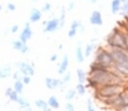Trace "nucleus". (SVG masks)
<instances>
[{"instance_id":"obj_29","label":"nucleus","mask_w":128,"mask_h":111,"mask_svg":"<svg viewBox=\"0 0 128 111\" xmlns=\"http://www.w3.org/2000/svg\"><path fill=\"white\" fill-rule=\"evenodd\" d=\"M19 97H20V95H19V93H17L16 91H13V93L10 95L9 100H10V101H13V102H18V100H19Z\"/></svg>"},{"instance_id":"obj_5","label":"nucleus","mask_w":128,"mask_h":111,"mask_svg":"<svg viewBox=\"0 0 128 111\" xmlns=\"http://www.w3.org/2000/svg\"><path fill=\"white\" fill-rule=\"evenodd\" d=\"M18 70L22 73L23 75H28V77H32L35 75V65L31 64L28 61H19L16 64Z\"/></svg>"},{"instance_id":"obj_48","label":"nucleus","mask_w":128,"mask_h":111,"mask_svg":"<svg viewBox=\"0 0 128 111\" xmlns=\"http://www.w3.org/2000/svg\"><path fill=\"white\" fill-rule=\"evenodd\" d=\"M127 90H128V87H127Z\"/></svg>"},{"instance_id":"obj_20","label":"nucleus","mask_w":128,"mask_h":111,"mask_svg":"<svg viewBox=\"0 0 128 111\" xmlns=\"http://www.w3.org/2000/svg\"><path fill=\"white\" fill-rule=\"evenodd\" d=\"M48 104H49V106L52 109V110H56V109H59L60 107V104H59V101H58V98L55 97V96H50L49 97V100H48Z\"/></svg>"},{"instance_id":"obj_10","label":"nucleus","mask_w":128,"mask_h":111,"mask_svg":"<svg viewBox=\"0 0 128 111\" xmlns=\"http://www.w3.org/2000/svg\"><path fill=\"white\" fill-rule=\"evenodd\" d=\"M32 35H34V32H32L31 27H24V28L22 29V32H20L19 40L22 41V42H24V43H27V41H28V40H31Z\"/></svg>"},{"instance_id":"obj_39","label":"nucleus","mask_w":128,"mask_h":111,"mask_svg":"<svg viewBox=\"0 0 128 111\" xmlns=\"http://www.w3.org/2000/svg\"><path fill=\"white\" fill-rule=\"evenodd\" d=\"M18 29H19V27H18L17 24H14L12 28H10V32H12V33H16V32H18Z\"/></svg>"},{"instance_id":"obj_15","label":"nucleus","mask_w":128,"mask_h":111,"mask_svg":"<svg viewBox=\"0 0 128 111\" xmlns=\"http://www.w3.org/2000/svg\"><path fill=\"white\" fill-rule=\"evenodd\" d=\"M35 106L37 107V109H40L41 111H51L52 109L49 106V104H48V101H44V100H36L35 101Z\"/></svg>"},{"instance_id":"obj_35","label":"nucleus","mask_w":128,"mask_h":111,"mask_svg":"<svg viewBox=\"0 0 128 111\" xmlns=\"http://www.w3.org/2000/svg\"><path fill=\"white\" fill-rule=\"evenodd\" d=\"M13 91H14V90H13V87H9V88H6V90H5V96L9 98V97H10V95L13 93Z\"/></svg>"},{"instance_id":"obj_27","label":"nucleus","mask_w":128,"mask_h":111,"mask_svg":"<svg viewBox=\"0 0 128 111\" xmlns=\"http://www.w3.org/2000/svg\"><path fill=\"white\" fill-rule=\"evenodd\" d=\"M81 24H82V22H81L80 19H74V20L72 22V24H70V29H76V31H78V28H80Z\"/></svg>"},{"instance_id":"obj_50","label":"nucleus","mask_w":128,"mask_h":111,"mask_svg":"<svg viewBox=\"0 0 128 111\" xmlns=\"http://www.w3.org/2000/svg\"><path fill=\"white\" fill-rule=\"evenodd\" d=\"M127 1H128V0H127Z\"/></svg>"},{"instance_id":"obj_19","label":"nucleus","mask_w":128,"mask_h":111,"mask_svg":"<svg viewBox=\"0 0 128 111\" xmlns=\"http://www.w3.org/2000/svg\"><path fill=\"white\" fill-rule=\"evenodd\" d=\"M13 90H14L17 93L22 95L23 91H24V84H23V82H22V81H14V83H13Z\"/></svg>"},{"instance_id":"obj_36","label":"nucleus","mask_w":128,"mask_h":111,"mask_svg":"<svg viewBox=\"0 0 128 111\" xmlns=\"http://www.w3.org/2000/svg\"><path fill=\"white\" fill-rule=\"evenodd\" d=\"M6 8H8L9 12H14V10H16V4H13V3H9V4L6 5Z\"/></svg>"},{"instance_id":"obj_43","label":"nucleus","mask_w":128,"mask_h":111,"mask_svg":"<svg viewBox=\"0 0 128 111\" xmlns=\"http://www.w3.org/2000/svg\"><path fill=\"white\" fill-rule=\"evenodd\" d=\"M23 111H32V110H31V106H30V107H26V109H23Z\"/></svg>"},{"instance_id":"obj_46","label":"nucleus","mask_w":128,"mask_h":111,"mask_svg":"<svg viewBox=\"0 0 128 111\" xmlns=\"http://www.w3.org/2000/svg\"><path fill=\"white\" fill-rule=\"evenodd\" d=\"M127 87H128V79H127Z\"/></svg>"},{"instance_id":"obj_32","label":"nucleus","mask_w":128,"mask_h":111,"mask_svg":"<svg viewBox=\"0 0 128 111\" xmlns=\"http://www.w3.org/2000/svg\"><path fill=\"white\" fill-rule=\"evenodd\" d=\"M87 111H96V109L92 104V100H87Z\"/></svg>"},{"instance_id":"obj_3","label":"nucleus","mask_w":128,"mask_h":111,"mask_svg":"<svg viewBox=\"0 0 128 111\" xmlns=\"http://www.w3.org/2000/svg\"><path fill=\"white\" fill-rule=\"evenodd\" d=\"M94 61H98L105 66H108V68H113L114 66V59L112 56V52L110 50L105 49V47H98Z\"/></svg>"},{"instance_id":"obj_7","label":"nucleus","mask_w":128,"mask_h":111,"mask_svg":"<svg viewBox=\"0 0 128 111\" xmlns=\"http://www.w3.org/2000/svg\"><path fill=\"white\" fill-rule=\"evenodd\" d=\"M90 23L92 26H102L104 19H102V14L100 10H94L90 15Z\"/></svg>"},{"instance_id":"obj_17","label":"nucleus","mask_w":128,"mask_h":111,"mask_svg":"<svg viewBox=\"0 0 128 111\" xmlns=\"http://www.w3.org/2000/svg\"><path fill=\"white\" fill-rule=\"evenodd\" d=\"M122 9V0H112V13L118 14Z\"/></svg>"},{"instance_id":"obj_23","label":"nucleus","mask_w":128,"mask_h":111,"mask_svg":"<svg viewBox=\"0 0 128 111\" xmlns=\"http://www.w3.org/2000/svg\"><path fill=\"white\" fill-rule=\"evenodd\" d=\"M120 14L124 18H128V1L127 0H122V9H120Z\"/></svg>"},{"instance_id":"obj_41","label":"nucleus","mask_w":128,"mask_h":111,"mask_svg":"<svg viewBox=\"0 0 128 111\" xmlns=\"http://www.w3.org/2000/svg\"><path fill=\"white\" fill-rule=\"evenodd\" d=\"M73 8H74V3L70 1V3L68 4V8H67V9H68V10H73Z\"/></svg>"},{"instance_id":"obj_25","label":"nucleus","mask_w":128,"mask_h":111,"mask_svg":"<svg viewBox=\"0 0 128 111\" xmlns=\"http://www.w3.org/2000/svg\"><path fill=\"white\" fill-rule=\"evenodd\" d=\"M18 105H19V107L20 109H26V107H30L31 105H30V102H28V100L27 98H24V97H19V100H18V102H17Z\"/></svg>"},{"instance_id":"obj_22","label":"nucleus","mask_w":128,"mask_h":111,"mask_svg":"<svg viewBox=\"0 0 128 111\" xmlns=\"http://www.w3.org/2000/svg\"><path fill=\"white\" fill-rule=\"evenodd\" d=\"M70 79H72V74L67 72L66 74L63 75V79H62V83H60V87H59V88H62V90H63V88L66 87L69 82H70Z\"/></svg>"},{"instance_id":"obj_45","label":"nucleus","mask_w":128,"mask_h":111,"mask_svg":"<svg viewBox=\"0 0 128 111\" xmlns=\"http://www.w3.org/2000/svg\"><path fill=\"white\" fill-rule=\"evenodd\" d=\"M90 3H92V4H96V3H98V0H90Z\"/></svg>"},{"instance_id":"obj_30","label":"nucleus","mask_w":128,"mask_h":111,"mask_svg":"<svg viewBox=\"0 0 128 111\" xmlns=\"http://www.w3.org/2000/svg\"><path fill=\"white\" fill-rule=\"evenodd\" d=\"M50 9H51V4L50 3H45L44 5H42V8H41V12L42 13H48V12H50Z\"/></svg>"},{"instance_id":"obj_14","label":"nucleus","mask_w":128,"mask_h":111,"mask_svg":"<svg viewBox=\"0 0 128 111\" xmlns=\"http://www.w3.org/2000/svg\"><path fill=\"white\" fill-rule=\"evenodd\" d=\"M12 75V66L10 65H4L0 68V79H6Z\"/></svg>"},{"instance_id":"obj_37","label":"nucleus","mask_w":128,"mask_h":111,"mask_svg":"<svg viewBox=\"0 0 128 111\" xmlns=\"http://www.w3.org/2000/svg\"><path fill=\"white\" fill-rule=\"evenodd\" d=\"M19 52H20V54H27V52H28V46H27V43H24L23 47L20 49V51H19Z\"/></svg>"},{"instance_id":"obj_38","label":"nucleus","mask_w":128,"mask_h":111,"mask_svg":"<svg viewBox=\"0 0 128 111\" xmlns=\"http://www.w3.org/2000/svg\"><path fill=\"white\" fill-rule=\"evenodd\" d=\"M56 60H58V55H56V54H52L51 56H50V61H51V63H55Z\"/></svg>"},{"instance_id":"obj_18","label":"nucleus","mask_w":128,"mask_h":111,"mask_svg":"<svg viewBox=\"0 0 128 111\" xmlns=\"http://www.w3.org/2000/svg\"><path fill=\"white\" fill-rule=\"evenodd\" d=\"M77 79H78V83H82V84H86V81H87V74L84 73L83 69H77Z\"/></svg>"},{"instance_id":"obj_34","label":"nucleus","mask_w":128,"mask_h":111,"mask_svg":"<svg viewBox=\"0 0 128 111\" xmlns=\"http://www.w3.org/2000/svg\"><path fill=\"white\" fill-rule=\"evenodd\" d=\"M22 82H23L24 86H26V84H30V83H31V77H28V75H23Z\"/></svg>"},{"instance_id":"obj_11","label":"nucleus","mask_w":128,"mask_h":111,"mask_svg":"<svg viewBox=\"0 0 128 111\" xmlns=\"http://www.w3.org/2000/svg\"><path fill=\"white\" fill-rule=\"evenodd\" d=\"M95 50H98V45H96V40L94 38L90 43H87L86 47H84V50H83V52H84V58L91 56V54H92Z\"/></svg>"},{"instance_id":"obj_21","label":"nucleus","mask_w":128,"mask_h":111,"mask_svg":"<svg viewBox=\"0 0 128 111\" xmlns=\"http://www.w3.org/2000/svg\"><path fill=\"white\" fill-rule=\"evenodd\" d=\"M74 90L77 91V95H78V96H84V95H86V91H87V87H86V84L77 83V86H76V88H74Z\"/></svg>"},{"instance_id":"obj_13","label":"nucleus","mask_w":128,"mask_h":111,"mask_svg":"<svg viewBox=\"0 0 128 111\" xmlns=\"http://www.w3.org/2000/svg\"><path fill=\"white\" fill-rule=\"evenodd\" d=\"M112 68H108V66H105L98 61H92L90 64V72H105V70H109Z\"/></svg>"},{"instance_id":"obj_40","label":"nucleus","mask_w":128,"mask_h":111,"mask_svg":"<svg viewBox=\"0 0 128 111\" xmlns=\"http://www.w3.org/2000/svg\"><path fill=\"white\" fill-rule=\"evenodd\" d=\"M116 111H128V105H124V106H122L120 109H118Z\"/></svg>"},{"instance_id":"obj_44","label":"nucleus","mask_w":128,"mask_h":111,"mask_svg":"<svg viewBox=\"0 0 128 111\" xmlns=\"http://www.w3.org/2000/svg\"><path fill=\"white\" fill-rule=\"evenodd\" d=\"M30 23H31V22H26V23H24V27H30Z\"/></svg>"},{"instance_id":"obj_6","label":"nucleus","mask_w":128,"mask_h":111,"mask_svg":"<svg viewBox=\"0 0 128 111\" xmlns=\"http://www.w3.org/2000/svg\"><path fill=\"white\" fill-rule=\"evenodd\" d=\"M59 28H60V26H59V18H51V19L44 22V32L45 33L55 32Z\"/></svg>"},{"instance_id":"obj_1","label":"nucleus","mask_w":128,"mask_h":111,"mask_svg":"<svg viewBox=\"0 0 128 111\" xmlns=\"http://www.w3.org/2000/svg\"><path fill=\"white\" fill-rule=\"evenodd\" d=\"M127 42H128V35L122 31L119 27L113 28V31L109 33L105 38V45L110 49H124L127 47Z\"/></svg>"},{"instance_id":"obj_42","label":"nucleus","mask_w":128,"mask_h":111,"mask_svg":"<svg viewBox=\"0 0 128 111\" xmlns=\"http://www.w3.org/2000/svg\"><path fill=\"white\" fill-rule=\"evenodd\" d=\"M78 32H81V33H83V32H84V26H83V24H81V26H80Z\"/></svg>"},{"instance_id":"obj_8","label":"nucleus","mask_w":128,"mask_h":111,"mask_svg":"<svg viewBox=\"0 0 128 111\" xmlns=\"http://www.w3.org/2000/svg\"><path fill=\"white\" fill-rule=\"evenodd\" d=\"M68 65H69V56L66 54L63 56V60L60 61V64H59V68H58V73L60 74V75H64L67 73V70H68Z\"/></svg>"},{"instance_id":"obj_49","label":"nucleus","mask_w":128,"mask_h":111,"mask_svg":"<svg viewBox=\"0 0 128 111\" xmlns=\"http://www.w3.org/2000/svg\"><path fill=\"white\" fill-rule=\"evenodd\" d=\"M88 1H90V0H88Z\"/></svg>"},{"instance_id":"obj_31","label":"nucleus","mask_w":128,"mask_h":111,"mask_svg":"<svg viewBox=\"0 0 128 111\" xmlns=\"http://www.w3.org/2000/svg\"><path fill=\"white\" fill-rule=\"evenodd\" d=\"M13 77H14V79H16V81H22V78H23V74L20 73L19 70H16V72L13 73Z\"/></svg>"},{"instance_id":"obj_47","label":"nucleus","mask_w":128,"mask_h":111,"mask_svg":"<svg viewBox=\"0 0 128 111\" xmlns=\"http://www.w3.org/2000/svg\"><path fill=\"white\" fill-rule=\"evenodd\" d=\"M2 8H3V6H2V5H0V10H2Z\"/></svg>"},{"instance_id":"obj_28","label":"nucleus","mask_w":128,"mask_h":111,"mask_svg":"<svg viewBox=\"0 0 128 111\" xmlns=\"http://www.w3.org/2000/svg\"><path fill=\"white\" fill-rule=\"evenodd\" d=\"M120 97H122V100H123L124 105H128V90H127V88L120 93Z\"/></svg>"},{"instance_id":"obj_16","label":"nucleus","mask_w":128,"mask_h":111,"mask_svg":"<svg viewBox=\"0 0 128 111\" xmlns=\"http://www.w3.org/2000/svg\"><path fill=\"white\" fill-rule=\"evenodd\" d=\"M76 59L78 63H83L84 61V52H83V49H82V43L78 42V46L76 49Z\"/></svg>"},{"instance_id":"obj_26","label":"nucleus","mask_w":128,"mask_h":111,"mask_svg":"<svg viewBox=\"0 0 128 111\" xmlns=\"http://www.w3.org/2000/svg\"><path fill=\"white\" fill-rule=\"evenodd\" d=\"M23 45H24V42H22L20 40H16V41H13V42H12L13 49H14V50H18V51H20V49L23 47Z\"/></svg>"},{"instance_id":"obj_24","label":"nucleus","mask_w":128,"mask_h":111,"mask_svg":"<svg viewBox=\"0 0 128 111\" xmlns=\"http://www.w3.org/2000/svg\"><path fill=\"white\" fill-rule=\"evenodd\" d=\"M77 96V91L76 90H68L67 92H66V100L68 102H70L72 100H74V97Z\"/></svg>"},{"instance_id":"obj_12","label":"nucleus","mask_w":128,"mask_h":111,"mask_svg":"<svg viewBox=\"0 0 128 111\" xmlns=\"http://www.w3.org/2000/svg\"><path fill=\"white\" fill-rule=\"evenodd\" d=\"M42 17V12L36 8L31 9V13H30V22L31 23H36V22H38Z\"/></svg>"},{"instance_id":"obj_4","label":"nucleus","mask_w":128,"mask_h":111,"mask_svg":"<svg viewBox=\"0 0 128 111\" xmlns=\"http://www.w3.org/2000/svg\"><path fill=\"white\" fill-rule=\"evenodd\" d=\"M114 64H128V51L124 49H110Z\"/></svg>"},{"instance_id":"obj_2","label":"nucleus","mask_w":128,"mask_h":111,"mask_svg":"<svg viewBox=\"0 0 128 111\" xmlns=\"http://www.w3.org/2000/svg\"><path fill=\"white\" fill-rule=\"evenodd\" d=\"M126 88H127V86H123V84H106V86H101L99 90H96V91L99 93V98L100 97L110 98V97L119 96Z\"/></svg>"},{"instance_id":"obj_9","label":"nucleus","mask_w":128,"mask_h":111,"mask_svg":"<svg viewBox=\"0 0 128 111\" xmlns=\"http://www.w3.org/2000/svg\"><path fill=\"white\" fill-rule=\"evenodd\" d=\"M62 83V79H56V78H45V86L49 88V90H54V88H59Z\"/></svg>"},{"instance_id":"obj_33","label":"nucleus","mask_w":128,"mask_h":111,"mask_svg":"<svg viewBox=\"0 0 128 111\" xmlns=\"http://www.w3.org/2000/svg\"><path fill=\"white\" fill-rule=\"evenodd\" d=\"M64 109H66V111H74V105L72 102H67L64 105Z\"/></svg>"}]
</instances>
